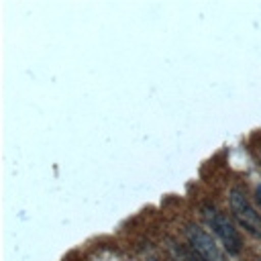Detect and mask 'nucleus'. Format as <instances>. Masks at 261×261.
<instances>
[{
  "instance_id": "nucleus-3",
  "label": "nucleus",
  "mask_w": 261,
  "mask_h": 261,
  "mask_svg": "<svg viewBox=\"0 0 261 261\" xmlns=\"http://www.w3.org/2000/svg\"><path fill=\"white\" fill-rule=\"evenodd\" d=\"M186 237H188L190 245H192L200 255H204L208 261H226V257H224V253L220 251V247L216 245V241H214L206 230H202L200 226H194V224L186 226Z\"/></svg>"
},
{
  "instance_id": "nucleus-2",
  "label": "nucleus",
  "mask_w": 261,
  "mask_h": 261,
  "mask_svg": "<svg viewBox=\"0 0 261 261\" xmlns=\"http://www.w3.org/2000/svg\"><path fill=\"white\" fill-rule=\"evenodd\" d=\"M228 202H230V210H232V216L237 218V222L249 234H253L255 239H261V214L253 208L249 198L241 190L232 188L228 192Z\"/></svg>"
},
{
  "instance_id": "nucleus-5",
  "label": "nucleus",
  "mask_w": 261,
  "mask_h": 261,
  "mask_svg": "<svg viewBox=\"0 0 261 261\" xmlns=\"http://www.w3.org/2000/svg\"><path fill=\"white\" fill-rule=\"evenodd\" d=\"M255 198H257V204H259V208H261V184L255 186Z\"/></svg>"
},
{
  "instance_id": "nucleus-4",
  "label": "nucleus",
  "mask_w": 261,
  "mask_h": 261,
  "mask_svg": "<svg viewBox=\"0 0 261 261\" xmlns=\"http://www.w3.org/2000/svg\"><path fill=\"white\" fill-rule=\"evenodd\" d=\"M171 253L177 261H208L204 255H200L192 245H177L173 243L171 245Z\"/></svg>"
},
{
  "instance_id": "nucleus-1",
  "label": "nucleus",
  "mask_w": 261,
  "mask_h": 261,
  "mask_svg": "<svg viewBox=\"0 0 261 261\" xmlns=\"http://www.w3.org/2000/svg\"><path fill=\"white\" fill-rule=\"evenodd\" d=\"M202 210H204V216H206L208 226H210L212 232L220 239L224 251H226L228 255H239L241 249H243V239H241L239 230L234 228V224H232L218 208H214V206H210V204H204Z\"/></svg>"
}]
</instances>
